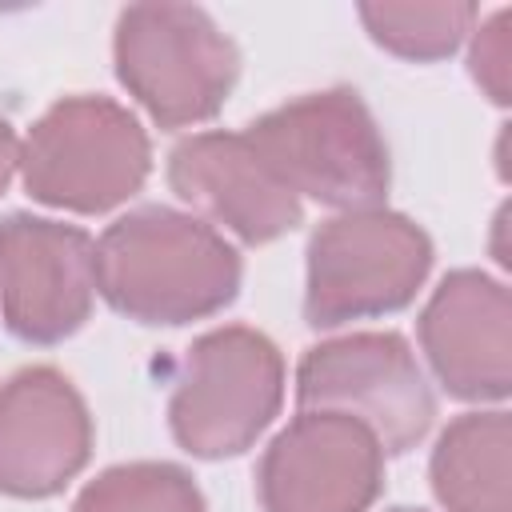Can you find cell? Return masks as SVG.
I'll return each mask as SVG.
<instances>
[{"instance_id":"4","label":"cell","mask_w":512,"mask_h":512,"mask_svg":"<svg viewBox=\"0 0 512 512\" xmlns=\"http://www.w3.org/2000/svg\"><path fill=\"white\" fill-rule=\"evenodd\" d=\"M116 80L164 128L212 120L240 80V48L200 4H128L112 32Z\"/></svg>"},{"instance_id":"3","label":"cell","mask_w":512,"mask_h":512,"mask_svg":"<svg viewBox=\"0 0 512 512\" xmlns=\"http://www.w3.org/2000/svg\"><path fill=\"white\" fill-rule=\"evenodd\" d=\"M152 172V140L140 116L100 92H76L44 108L20 140V180L36 204L100 216L128 204Z\"/></svg>"},{"instance_id":"9","label":"cell","mask_w":512,"mask_h":512,"mask_svg":"<svg viewBox=\"0 0 512 512\" xmlns=\"http://www.w3.org/2000/svg\"><path fill=\"white\" fill-rule=\"evenodd\" d=\"M384 488V448L348 412L292 416L256 464L264 512H368Z\"/></svg>"},{"instance_id":"8","label":"cell","mask_w":512,"mask_h":512,"mask_svg":"<svg viewBox=\"0 0 512 512\" xmlns=\"http://www.w3.org/2000/svg\"><path fill=\"white\" fill-rule=\"evenodd\" d=\"M96 300V240L80 224L0 216V320L36 348L76 336Z\"/></svg>"},{"instance_id":"15","label":"cell","mask_w":512,"mask_h":512,"mask_svg":"<svg viewBox=\"0 0 512 512\" xmlns=\"http://www.w3.org/2000/svg\"><path fill=\"white\" fill-rule=\"evenodd\" d=\"M72 512H208L196 476L172 460H128L96 472Z\"/></svg>"},{"instance_id":"13","label":"cell","mask_w":512,"mask_h":512,"mask_svg":"<svg viewBox=\"0 0 512 512\" xmlns=\"http://www.w3.org/2000/svg\"><path fill=\"white\" fill-rule=\"evenodd\" d=\"M512 420L476 408L436 436L428 456L432 496L444 512H512Z\"/></svg>"},{"instance_id":"14","label":"cell","mask_w":512,"mask_h":512,"mask_svg":"<svg viewBox=\"0 0 512 512\" xmlns=\"http://www.w3.org/2000/svg\"><path fill=\"white\" fill-rule=\"evenodd\" d=\"M364 32L372 36V44H380L384 52L412 60V64H432L452 56L480 8L468 0H436V4H360L356 8Z\"/></svg>"},{"instance_id":"10","label":"cell","mask_w":512,"mask_h":512,"mask_svg":"<svg viewBox=\"0 0 512 512\" xmlns=\"http://www.w3.org/2000/svg\"><path fill=\"white\" fill-rule=\"evenodd\" d=\"M436 384L464 404H504L512 392V292L480 268L448 272L416 316Z\"/></svg>"},{"instance_id":"17","label":"cell","mask_w":512,"mask_h":512,"mask_svg":"<svg viewBox=\"0 0 512 512\" xmlns=\"http://www.w3.org/2000/svg\"><path fill=\"white\" fill-rule=\"evenodd\" d=\"M16 168H20V136L8 124V116H0V196L8 192Z\"/></svg>"},{"instance_id":"2","label":"cell","mask_w":512,"mask_h":512,"mask_svg":"<svg viewBox=\"0 0 512 512\" xmlns=\"http://www.w3.org/2000/svg\"><path fill=\"white\" fill-rule=\"evenodd\" d=\"M276 180L324 208H380L392 184L388 140L356 88L304 92L244 128Z\"/></svg>"},{"instance_id":"18","label":"cell","mask_w":512,"mask_h":512,"mask_svg":"<svg viewBox=\"0 0 512 512\" xmlns=\"http://www.w3.org/2000/svg\"><path fill=\"white\" fill-rule=\"evenodd\" d=\"M388 512H424V508H404V504H400V508H388Z\"/></svg>"},{"instance_id":"16","label":"cell","mask_w":512,"mask_h":512,"mask_svg":"<svg viewBox=\"0 0 512 512\" xmlns=\"http://www.w3.org/2000/svg\"><path fill=\"white\" fill-rule=\"evenodd\" d=\"M508 24H512V12L508 8H496L484 24H472V48H468V72H472V80L480 84V92L492 100V104H500V108H508V100H512V32H508Z\"/></svg>"},{"instance_id":"6","label":"cell","mask_w":512,"mask_h":512,"mask_svg":"<svg viewBox=\"0 0 512 512\" xmlns=\"http://www.w3.org/2000/svg\"><path fill=\"white\" fill-rule=\"evenodd\" d=\"M304 256V320L320 332L408 308L432 272L436 248L412 216L380 204L324 220Z\"/></svg>"},{"instance_id":"12","label":"cell","mask_w":512,"mask_h":512,"mask_svg":"<svg viewBox=\"0 0 512 512\" xmlns=\"http://www.w3.org/2000/svg\"><path fill=\"white\" fill-rule=\"evenodd\" d=\"M168 188L244 244H272L304 220V204L260 160L244 132H192L168 152Z\"/></svg>"},{"instance_id":"7","label":"cell","mask_w":512,"mask_h":512,"mask_svg":"<svg viewBox=\"0 0 512 512\" xmlns=\"http://www.w3.org/2000/svg\"><path fill=\"white\" fill-rule=\"evenodd\" d=\"M296 404L300 412L356 416L372 428L384 456L412 452L436 420V392L412 344L392 328L312 344L296 364Z\"/></svg>"},{"instance_id":"1","label":"cell","mask_w":512,"mask_h":512,"mask_svg":"<svg viewBox=\"0 0 512 512\" xmlns=\"http://www.w3.org/2000/svg\"><path fill=\"white\" fill-rule=\"evenodd\" d=\"M244 260L196 212L140 204L116 216L96 240V292L112 312L180 328L224 312L240 296Z\"/></svg>"},{"instance_id":"5","label":"cell","mask_w":512,"mask_h":512,"mask_svg":"<svg viewBox=\"0 0 512 512\" xmlns=\"http://www.w3.org/2000/svg\"><path fill=\"white\" fill-rule=\"evenodd\" d=\"M284 404V356L272 336L224 324L196 336L176 368L168 396L172 440L196 460L248 452Z\"/></svg>"},{"instance_id":"11","label":"cell","mask_w":512,"mask_h":512,"mask_svg":"<svg viewBox=\"0 0 512 512\" xmlns=\"http://www.w3.org/2000/svg\"><path fill=\"white\" fill-rule=\"evenodd\" d=\"M96 424L80 388L52 364H32L0 384V492L48 500L92 460Z\"/></svg>"}]
</instances>
